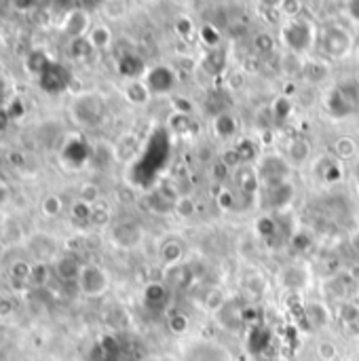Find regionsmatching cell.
<instances>
[{"label":"cell","instance_id":"obj_1","mask_svg":"<svg viewBox=\"0 0 359 361\" xmlns=\"http://www.w3.org/2000/svg\"><path fill=\"white\" fill-rule=\"evenodd\" d=\"M353 34L341 25H330L320 34V51L326 59H345L353 51Z\"/></svg>","mask_w":359,"mask_h":361},{"label":"cell","instance_id":"obj_2","mask_svg":"<svg viewBox=\"0 0 359 361\" xmlns=\"http://www.w3.org/2000/svg\"><path fill=\"white\" fill-rule=\"evenodd\" d=\"M281 38H284V44L294 53H307L313 44H315V27L311 21H305V19H292L290 23L284 25L281 30Z\"/></svg>","mask_w":359,"mask_h":361},{"label":"cell","instance_id":"obj_3","mask_svg":"<svg viewBox=\"0 0 359 361\" xmlns=\"http://www.w3.org/2000/svg\"><path fill=\"white\" fill-rule=\"evenodd\" d=\"M326 108L336 118H347V116L355 114V110L359 108L358 89L353 85L334 87L326 97Z\"/></svg>","mask_w":359,"mask_h":361},{"label":"cell","instance_id":"obj_4","mask_svg":"<svg viewBox=\"0 0 359 361\" xmlns=\"http://www.w3.org/2000/svg\"><path fill=\"white\" fill-rule=\"evenodd\" d=\"M106 112V106L102 102L99 95L95 93H83L74 99L72 104V114H74V121L83 127H93L102 121Z\"/></svg>","mask_w":359,"mask_h":361},{"label":"cell","instance_id":"obj_5","mask_svg":"<svg viewBox=\"0 0 359 361\" xmlns=\"http://www.w3.org/2000/svg\"><path fill=\"white\" fill-rule=\"evenodd\" d=\"M76 283H78L80 294H83V296H87V298L102 296V294L108 290V286H110V281H108V273H106L102 267H97V264H83V269H80V275H78Z\"/></svg>","mask_w":359,"mask_h":361},{"label":"cell","instance_id":"obj_6","mask_svg":"<svg viewBox=\"0 0 359 361\" xmlns=\"http://www.w3.org/2000/svg\"><path fill=\"white\" fill-rule=\"evenodd\" d=\"M91 15L83 8H72L63 15L61 19V30L63 34H68L74 40L87 38V34L91 32Z\"/></svg>","mask_w":359,"mask_h":361},{"label":"cell","instance_id":"obj_7","mask_svg":"<svg viewBox=\"0 0 359 361\" xmlns=\"http://www.w3.org/2000/svg\"><path fill=\"white\" fill-rule=\"evenodd\" d=\"M150 95H163V93H169L176 78H174V72L165 66H157L152 70L146 72V78H144Z\"/></svg>","mask_w":359,"mask_h":361},{"label":"cell","instance_id":"obj_8","mask_svg":"<svg viewBox=\"0 0 359 361\" xmlns=\"http://www.w3.org/2000/svg\"><path fill=\"white\" fill-rule=\"evenodd\" d=\"M288 171H290V165H288V161L281 159V157H264V159L260 161V165H258L260 178L267 180L269 184L288 180V178H286Z\"/></svg>","mask_w":359,"mask_h":361},{"label":"cell","instance_id":"obj_9","mask_svg":"<svg viewBox=\"0 0 359 361\" xmlns=\"http://www.w3.org/2000/svg\"><path fill=\"white\" fill-rule=\"evenodd\" d=\"M142 237H144L142 228H140L138 224H133V222L118 224V226L114 228V233H112L114 243H116L118 247H123V250H131V247H135V245L142 241Z\"/></svg>","mask_w":359,"mask_h":361},{"label":"cell","instance_id":"obj_10","mask_svg":"<svg viewBox=\"0 0 359 361\" xmlns=\"http://www.w3.org/2000/svg\"><path fill=\"white\" fill-rule=\"evenodd\" d=\"M294 197V186L284 180V182H275V184H269V205L273 209H284L290 205Z\"/></svg>","mask_w":359,"mask_h":361},{"label":"cell","instance_id":"obj_11","mask_svg":"<svg viewBox=\"0 0 359 361\" xmlns=\"http://www.w3.org/2000/svg\"><path fill=\"white\" fill-rule=\"evenodd\" d=\"M286 152H288V165H305L307 161H309V157H311V144L307 142V140H303V137H296V140H292L290 144H288V148H286Z\"/></svg>","mask_w":359,"mask_h":361},{"label":"cell","instance_id":"obj_12","mask_svg":"<svg viewBox=\"0 0 359 361\" xmlns=\"http://www.w3.org/2000/svg\"><path fill=\"white\" fill-rule=\"evenodd\" d=\"M186 361H229V355L214 345H199L193 347L190 353H186Z\"/></svg>","mask_w":359,"mask_h":361},{"label":"cell","instance_id":"obj_13","mask_svg":"<svg viewBox=\"0 0 359 361\" xmlns=\"http://www.w3.org/2000/svg\"><path fill=\"white\" fill-rule=\"evenodd\" d=\"M144 302L154 309V311H161L165 305H167V288L163 283H150L144 292Z\"/></svg>","mask_w":359,"mask_h":361},{"label":"cell","instance_id":"obj_14","mask_svg":"<svg viewBox=\"0 0 359 361\" xmlns=\"http://www.w3.org/2000/svg\"><path fill=\"white\" fill-rule=\"evenodd\" d=\"M214 129H216V135L218 137L226 140V137H231V135L237 133V129H239L237 127V118L233 114H229V112H220L214 118Z\"/></svg>","mask_w":359,"mask_h":361},{"label":"cell","instance_id":"obj_15","mask_svg":"<svg viewBox=\"0 0 359 361\" xmlns=\"http://www.w3.org/2000/svg\"><path fill=\"white\" fill-rule=\"evenodd\" d=\"M87 42L91 44V49H108L112 42V32L106 25H93L91 32L87 34Z\"/></svg>","mask_w":359,"mask_h":361},{"label":"cell","instance_id":"obj_16","mask_svg":"<svg viewBox=\"0 0 359 361\" xmlns=\"http://www.w3.org/2000/svg\"><path fill=\"white\" fill-rule=\"evenodd\" d=\"M118 72H121L125 78L135 80V78L144 72V61H142L138 55H125V57L118 61Z\"/></svg>","mask_w":359,"mask_h":361},{"label":"cell","instance_id":"obj_17","mask_svg":"<svg viewBox=\"0 0 359 361\" xmlns=\"http://www.w3.org/2000/svg\"><path fill=\"white\" fill-rule=\"evenodd\" d=\"M80 269H83V264H78V260L72 258V256H63V258L57 262V275H59L63 281H76L78 275H80Z\"/></svg>","mask_w":359,"mask_h":361},{"label":"cell","instance_id":"obj_18","mask_svg":"<svg viewBox=\"0 0 359 361\" xmlns=\"http://www.w3.org/2000/svg\"><path fill=\"white\" fill-rule=\"evenodd\" d=\"M226 66V53L222 49H212L205 57H203V70L209 74H220Z\"/></svg>","mask_w":359,"mask_h":361},{"label":"cell","instance_id":"obj_19","mask_svg":"<svg viewBox=\"0 0 359 361\" xmlns=\"http://www.w3.org/2000/svg\"><path fill=\"white\" fill-rule=\"evenodd\" d=\"M125 97L131 102V104H146L150 99V91L146 87V82H140V80H131L127 87H125Z\"/></svg>","mask_w":359,"mask_h":361},{"label":"cell","instance_id":"obj_20","mask_svg":"<svg viewBox=\"0 0 359 361\" xmlns=\"http://www.w3.org/2000/svg\"><path fill=\"white\" fill-rule=\"evenodd\" d=\"M248 345H250L252 353H262V351H267L269 345H271V332H269L267 328L256 326V328L252 330V334H250Z\"/></svg>","mask_w":359,"mask_h":361},{"label":"cell","instance_id":"obj_21","mask_svg":"<svg viewBox=\"0 0 359 361\" xmlns=\"http://www.w3.org/2000/svg\"><path fill=\"white\" fill-rule=\"evenodd\" d=\"M334 152H336L339 161H349L358 154V144L353 137H341L334 142Z\"/></svg>","mask_w":359,"mask_h":361},{"label":"cell","instance_id":"obj_22","mask_svg":"<svg viewBox=\"0 0 359 361\" xmlns=\"http://www.w3.org/2000/svg\"><path fill=\"white\" fill-rule=\"evenodd\" d=\"M303 76L309 78V80H322L328 76V66L320 59H313V61H305V70H303Z\"/></svg>","mask_w":359,"mask_h":361},{"label":"cell","instance_id":"obj_23","mask_svg":"<svg viewBox=\"0 0 359 361\" xmlns=\"http://www.w3.org/2000/svg\"><path fill=\"white\" fill-rule=\"evenodd\" d=\"M161 256H163V262H165L167 267H176V264L182 260V256H184V250H182V245H180V243L169 241V243H165V245H163Z\"/></svg>","mask_w":359,"mask_h":361},{"label":"cell","instance_id":"obj_24","mask_svg":"<svg viewBox=\"0 0 359 361\" xmlns=\"http://www.w3.org/2000/svg\"><path fill=\"white\" fill-rule=\"evenodd\" d=\"M40 209H42V216H47V218H55V216H59V214H61L63 203H61V199H59V197L49 195V197H44V199H42Z\"/></svg>","mask_w":359,"mask_h":361},{"label":"cell","instance_id":"obj_25","mask_svg":"<svg viewBox=\"0 0 359 361\" xmlns=\"http://www.w3.org/2000/svg\"><path fill=\"white\" fill-rule=\"evenodd\" d=\"M188 279H190V273H188V267H184V264L171 267V271L167 275V281L171 286H184V283H188Z\"/></svg>","mask_w":359,"mask_h":361},{"label":"cell","instance_id":"obj_26","mask_svg":"<svg viewBox=\"0 0 359 361\" xmlns=\"http://www.w3.org/2000/svg\"><path fill=\"white\" fill-rule=\"evenodd\" d=\"M235 150H237L241 163H252V161L256 159V144L250 142V140H241V142L235 146Z\"/></svg>","mask_w":359,"mask_h":361},{"label":"cell","instance_id":"obj_27","mask_svg":"<svg viewBox=\"0 0 359 361\" xmlns=\"http://www.w3.org/2000/svg\"><path fill=\"white\" fill-rule=\"evenodd\" d=\"M273 114H275L279 121H284V118H288V116L292 114V102H290L288 95H281V97H277V99L273 102Z\"/></svg>","mask_w":359,"mask_h":361},{"label":"cell","instance_id":"obj_28","mask_svg":"<svg viewBox=\"0 0 359 361\" xmlns=\"http://www.w3.org/2000/svg\"><path fill=\"white\" fill-rule=\"evenodd\" d=\"M174 209H176V214H180L182 218H190L193 214H195V201L190 199V197H178L176 201H174Z\"/></svg>","mask_w":359,"mask_h":361},{"label":"cell","instance_id":"obj_29","mask_svg":"<svg viewBox=\"0 0 359 361\" xmlns=\"http://www.w3.org/2000/svg\"><path fill=\"white\" fill-rule=\"evenodd\" d=\"M256 231L260 233V237L269 239L277 233V222L273 220V216H262L258 222H256Z\"/></svg>","mask_w":359,"mask_h":361},{"label":"cell","instance_id":"obj_30","mask_svg":"<svg viewBox=\"0 0 359 361\" xmlns=\"http://www.w3.org/2000/svg\"><path fill=\"white\" fill-rule=\"evenodd\" d=\"M99 199V188L95 186V184H85L83 188H80V192H78V201H83V203H87V205H91L93 207V203Z\"/></svg>","mask_w":359,"mask_h":361},{"label":"cell","instance_id":"obj_31","mask_svg":"<svg viewBox=\"0 0 359 361\" xmlns=\"http://www.w3.org/2000/svg\"><path fill=\"white\" fill-rule=\"evenodd\" d=\"M169 330L174 334H184L188 330V317L182 315V313H174L169 315Z\"/></svg>","mask_w":359,"mask_h":361},{"label":"cell","instance_id":"obj_32","mask_svg":"<svg viewBox=\"0 0 359 361\" xmlns=\"http://www.w3.org/2000/svg\"><path fill=\"white\" fill-rule=\"evenodd\" d=\"M254 47H256V51H260V53H271V51H273V47H275V40H273V36H271V34L262 32V34H256V38H254Z\"/></svg>","mask_w":359,"mask_h":361},{"label":"cell","instance_id":"obj_33","mask_svg":"<svg viewBox=\"0 0 359 361\" xmlns=\"http://www.w3.org/2000/svg\"><path fill=\"white\" fill-rule=\"evenodd\" d=\"M72 216H74V220H89L91 216H93V207L91 205H87V203H83V201H76L74 205H72Z\"/></svg>","mask_w":359,"mask_h":361},{"label":"cell","instance_id":"obj_34","mask_svg":"<svg viewBox=\"0 0 359 361\" xmlns=\"http://www.w3.org/2000/svg\"><path fill=\"white\" fill-rule=\"evenodd\" d=\"M11 277L17 279V281H28L32 277V269L25 262H15L11 267Z\"/></svg>","mask_w":359,"mask_h":361},{"label":"cell","instance_id":"obj_35","mask_svg":"<svg viewBox=\"0 0 359 361\" xmlns=\"http://www.w3.org/2000/svg\"><path fill=\"white\" fill-rule=\"evenodd\" d=\"M102 8H104V15H106V17L118 19V17L125 15V8H127V6H125L123 2H104Z\"/></svg>","mask_w":359,"mask_h":361},{"label":"cell","instance_id":"obj_36","mask_svg":"<svg viewBox=\"0 0 359 361\" xmlns=\"http://www.w3.org/2000/svg\"><path fill=\"white\" fill-rule=\"evenodd\" d=\"M205 307H207V311H212V313L222 311V309H224V298H222V294H220L218 290H214V292L209 294V298L205 300Z\"/></svg>","mask_w":359,"mask_h":361},{"label":"cell","instance_id":"obj_37","mask_svg":"<svg viewBox=\"0 0 359 361\" xmlns=\"http://www.w3.org/2000/svg\"><path fill=\"white\" fill-rule=\"evenodd\" d=\"M201 38L205 40V44H209V47H214V49H216L220 34L216 32V27H214V25H203V27H201Z\"/></svg>","mask_w":359,"mask_h":361},{"label":"cell","instance_id":"obj_38","mask_svg":"<svg viewBox=\"0 0 359 361\" xmlns=\"http://www.w3.org/2000/svg\"><path fill=\"white\" fill-rule=\"evenodd\" d=\"M176 30H178V34H180L182 38H190L193 32H195V25H193V21H190L188 17H182V19H178Z\"/></svg>","mask_w":359,"mask_h":361},{"label":"cell","instance_id":"obj_39","mask_svg":"<svg viewBox=\"0 0 359 361\" xmlns=\"http://www.w3.org/2000/svg\"><path fill=\"white\" fill-rule=\"evenodd\" d=\"M317 355L324 361H332L336 357V347H334L332 343H322V345L317 347Z\"/></svg>","mask_w":359,"mask_h":361},{"label":"cell","instance_id":"obj_40","mask_svg":"<svg viewBox=\"0 0 359 361\" xmlns=\"http://www.w3.org/2000/svg\"><path fill=\"white\" fill-rule=\"evenodd\" d=\"M281 8H284V13L286 15H290V17H296L303 8H305V4L300 2V0H290V2H281L279 4Z\"/></svg>","mask_w":359,"mask_h":361},{"label":"cell","instance_id":"obj_41","mask_svg":"<svg viewBox=\"0 0 359 361\" xmlns=\"http://www.w3.org/2000/svg\"><path fill=\"white\" fill-rule=\"evenodd\" d=\"M188 125H190L188 114H178V112L174 114V118H171V129H176V131H186Z\"/></svg>","mask_w":359,"mask_h":361},{"label":"cell","instance_id":"obj_42","mask_svg":"<svg viewBox=\"0 0 359 361\" xmlns=\"http://www.w3.org/2000/svg\"><path fill=\"white\" fill-rule=\"evenodd\" d=\"M341 176H343L341 165H339V163H330V165L326 167L324 180H326V182H336V180H341Z\"/></svg>","mask_w":359,"mask_h":361},{"label":"cell","instance_id":"obj_43","mask_svg":"<svg viewBox=\"0 0 359 361\" xmlns=\"http://www.w3.org/2000/svg\"><path fill=\"white\" fill-rule=\"evenodd\" d=\"M226 167H235V165H241V159H239V154H237V150L235 148H229L224 154H222V159H220Z\"/></svg>","mask_w":359,"mask_h":361},{"label":"cell","instance_id":"obj_44","mask_svg":"<svg viewBox=\"0 0 359 361\" xmlns=\"http://www.w3.org/2000/svg\"><path fill=\"white\" fill-rule=\"evenodd\" d=\"M345 13L349 15V19H351L353 23H358L359 25V0L347 2V4H345Z\"/></svg>","mask_w":359,"mask_h":361},{"label":"cell","instance_id":"obj_45","mask_svg":"<svg viewBox=\"0 0 359 361\" xmlns=\"http://www.w3.org/2000/svg\"><path fill=\"white\" fill-rule=\"evenodd\" d=\"M218 203H220V207L231 209V207H233V203H235V197H233L229 190H220V195H218Z\"/></svg>","mask_w":359,"mask_h":361},{"label":"cell","instance_id":"obj_46","mask_svg":"<svg viewBox=\"0 0 359 361\" xmlns=\"http://www.w3.org/2000/svg\"><path fill=\"white\" fill-rule=\"evenodd\" d=\"M11 313H13V305L4 296H0V317H8Z\"/></svg>","mask_w":359,"mask_h":361},{"label":"cell","instance_id":"obj_47","mask_svg":"<svg viewBox=\"0 0 359 361\" xmlns=\"http://www.w3.org/2000/svg\"><path fill=\"white\" fill-rule=\"evenodd\" d=\"M226 169H229V167H226V165H224L222 161H218V163H214V173L218 176V180H222V178L226 176Z\"/></svg>","mask_w":359,"mask_h":361},{"label":"cell","instance_id":"obj_48","mask_svg":"<svg viewBox=\"0 0 359 361\" xmlns=\"http://www.w3.org/2000/svg\"><path fill=\"white\" fill-rule=\"evenodd\" d=\"M353 247L359 252V233L358 235H353Z\"/></svg>","mask_w":359,"mask_h":361},{"label":"cell","instance_id":"obj_49","mask_svg":"<svg viewBox=\"0 0 359 361\" xmlns=\"http://www.w3.org/2000/svg\"><path fill=\"white\" fill-rule=\"evenodd\" d=\"M358 361H359V360H358Z\"/></svg>","mask_w":359,"mask_h":361}]
</instances>
